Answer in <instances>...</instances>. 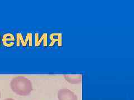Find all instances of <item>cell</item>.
Returning <instances> with one entry per match:
<instances>
[{"label":"cell","mask_w":134,"mask_h":100,"mask_svg":"<svg viewBox=\"0 0 134 100\" xmlns=\"http://www.w3.org/2000/svg\"><path fill=\"white\" fill-rule=\"evenodd\" d=\"M57 96L59 100H78L74 92L67 89H60L58 91Z\"/></svg>","instance_id":"2"},{"label":"cell","mask_w":134,"mask_h":100,"mask_svg":"<svg viewBox=\"0 0 134 100\" xmlns=\"http://www.w3.org/2000/svg\"><path fill=\"white\" fill-rule=\"evenodd\" d=\"M64 79L66 81L71 84H81L82 81V74H65Z\"/></svg>","instance_id":"3"},{"label":"cell","mask_w":134,"mask_h":100,"mask_svg":"<svg viewBox=\"0 0 134 100\" xmlns=\"http://www.w3.org/2000/svg\"><path fill=\"white\" fill-rule=\"evenodd\" d=\"M1 91H0V98H1Z\"/></svg>","instance_id":"5"},{"label":"cell","mask_w":134,"mask_h":100,"mask_svg":"<svg viewBox=\"0 0 134 100\" xmlns=\"http://www.w3.org/2000/svg\"><path fill=\"white\" fill-rule=\"evenodd\" d=\"M11 88L16 94L20 96H27L33 89L32 83L27 78L21 76L14 77L11 81Z\"/></svg>","instance_id":"1"},{"label":"cell","mask_w":134,"mask_h":100,"mask_svg":"<svg viewBox=\"0 0 134 100\" xmlns=\"http://www.w3.org/2000/svg\"><path fill=\"white\" fill-rule=\"evenodd\" d=\"M5 100H15V99H12V98H7V99H6Z\"/></svg>","instance_id":"4"}]
</instances>
